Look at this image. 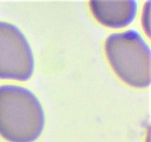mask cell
Listing matches in <instances>:
<instances>
[{
	"label": "cell",
	"instance_id": "obj_2",
	"mask_svg": "<svg viewBox=\"0 0 151 142\" xmlns=\"http://www.w3.org/2000/svg\"><path fill=\"white\" fill-rule=\"evenodd\" d=\"M105 50L114 72L125 83L139 88L150 85V48L138 31L111 34Z\"/></svg>",
	"mask_w": 151,
	"mask_h": 142
},
{
	"label": "cell",
	"instance_id": "obj_3",
	"mask_svg": "<svg viewBox=\"0 0 151 142\" xmlns=\"http://www.w3.org/2000/svg\"><path fill=\"white\" fill-rule=\"evenodd\" d=\"M35 68L33 52L22 30L0 21V79L25 81Z\"/></svg>",
	"mask_w": 151,
	"mask_h": 142
},
{
	"label": "cell",
	"instance_id": "obj_4",
	"mask_svg": "<svg viewBox=\"0 0 151 142\" xmlns=\"http://www.w3.org/2000/svg\"><path fill=\"white\" fill-rule=\"evenodd\" d=\"M93 15L102 25L111 28H122L129 25L137 14L136 1H91Z\"/></svg>",
	"mask_w": 151,
	"mask_h": 142
},
{
	"label": "cell",
	"instance_id": "obj_1",
	"mask_svg": "<svg viewBox=\"0 0 151 142\" xmlns=\"http://www.w3.org/2000/svg\"><path fill=\"white\" fill-rule=\"evenodd\" d=\"M44 126V108L31 90L16 84L0 85V136L8 142H34Z\"/></svg>",
	"mask_w": 151,
	"mask_h": 142
}]
</instances>
